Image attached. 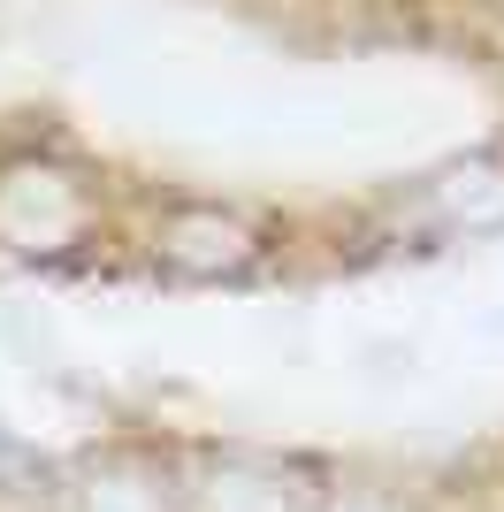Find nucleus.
I'll return each instance as SVG.
<instances>
[{
	"mask_svg": "<svg viewBox=\"0 0 504 512\" xmlns=\"http://www.w3.org/2000/svg\"><path fill=\"white\" fill-rule=\"evenodd\" d=\"M92 230V192L62 161L23 153L0 169V245L8 253H69Z\"/></svg>",
	"mask_w": 504,
	"mask_h": 512,
	"instance_id": "1",
	"label": "nucleus"
},
{
	"mask_svg": "<svg viewBox=\"0 0 504 512\" xmlns=\"http://www.w3.org/2000/svg\"><path fill=\"white\" fill-rule=\"evenodd\" d=\"M153 253H161L176 276L214 283V276H245L252 260H260V230L230 207H176L161 222V237H153Z\"/></svg>",
	"mask_w": 504,
	"mask_h": 512,
	"instance_id": "2",
	"label": "nucleus"
},
{
	"mask_svg": "<svg viewBox=\"0 0 504 512\" xmlns=\"http://www.w3.org/2000/svg\"><path fill=\"white\" fill-rule=\"evenodd\" d=\"M420 214L436 230H466V237L504 230V161L497 153H466V161L436 169L420 184Z\"/></svg>",
	"mask_w": 504,
	"mask_h": 512,
	"instance_id": "3",
	"label": "nucleus"
},
{
	"mask_svg": "<svg viewBox=\"0 0 504 512\" xmlns=\"http://www.w3.org/2000/svg\"><path fill=\"white\" fill-rule=\"evenodd\" d=\"M191 512H321V505L291 467H268V459H214V467L199 474V490H191Z\"/></svg>",
	"mask_w": 504,
	"mask_h": 512,
	"instance_id": "4",
	"label": "nucleus"
},
{
	"mask_svg": "<svg viewBox=\"0 0 504 512\" xmlns=\"http://www.w3.org/2000/svg\"><path fill=\"white\" fill-rule=\"evenodd\" d=\"M69 512H168V490L153 482L146 467L107 459V467H92V474L69 482Z\"/></svg>",
	"mask_w": 504,
	"mask_h": 512,
	"instance_id": "5",
	"label": "nucleus"
},
{
	"mask_svg": "<svg viewBox=\"0 0 504 512\" xmlns=\"http://www.w3.org/2000/svg\"><path fill=\"white\" fill-rule=\"evenodd\" d=\"M0 490H23V497L46 490V459L23 444L16 428H0Z\"/></svg>",
	"mask_w": 504,
	"mask_h": 512,
	"instance_id": "6",
	"label": "nucleus"
},
{
	"mask_svg": "<svg viewBox=\"0 0 504 512\" xmlns=\"http://www.w3.org/2000/svg\"><path fill=\"white\" fill-rule=\"evenodd\" d=\"M321 512H398L390 497H375V490H352V497H329Z\"/></svg>",
	"mask_w": 504,
	"mask_h": 512,
	"instance_id": "7",
	"label": "nucleus"
}]
</instances>
